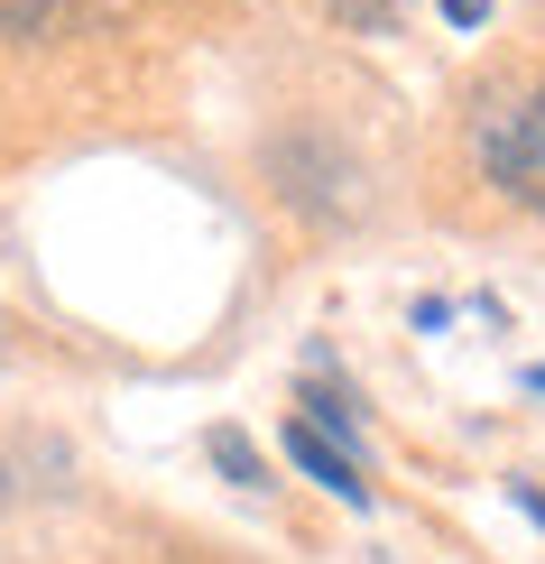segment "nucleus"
Segmentation results:
<instances>
[{
	"label": "nucleus",
	"instance_id": "f257e3e1",
	"mask_svg": "<svg viewBox=\"0 0 545 564\" xmlns=\"http://www.w3.org/2000/svg\"><path fill=\"white\" fill-rule=\"evenodd\" d=\"M471 158L490 167V185H509L517 204H545V75L517 93H490L471 111Z\"/></svg>",
	"mask_w": 545,
	"mask_h": 564
},
{
	"label": "nucleus",
	"instance_id": "f03ea898",
	"mask_svg": "<svg viewBox=\"0 0 545 564\" xmlns=\"http://www.w3.org/2000/svg\"><path fill=\"white\" fill-rule=\"evenodd\" d=\"M287 454H296V473H305V481H324L342 509H370V481H361V463H351L342 444H324L315 426H305V416L287 426Z\"/></svg>",
	"mask_w": 545,
	"mask_h": 564
},
{
	"label": "nucleus",
	"instance_id": "7ed1b4c3",
	"mask_svg": "<svg viewBox=\"0 0 545 564\" xmlns=\"http://www.w3.org/2000/svg\"><path fill=\"white\" fill-rule=\"evenodd\" d=\"M56 481H65V444H46V435H10L0 444V509L29 500V490H56Z\"/></svg>",
	"mask_w": 545,
	"mask_h": 564
},
{
	"label": "nucleus",
	"instance_id": "20e7f679",
	"mask_svg": "<svg viewBox=\"0 0 545 564\" xmlns=\"http://www.w3.org/2000/svg\"><path fill=\"white\" fill-rule=\"evenodd\" d=\"M212 463H222V473L241 481V490H259V481H269V463H259V444H250V435H231V426L212 435Z\"/></svg>",
	"mask_w": 545,
	"mask_h": 564
},
{
	"label": "nucleus",
	"instance_id": "39448f33",
	"mask_svg": "<svg viewBox=\"0 0 545 564\" xmlns=\"http://www.w3.org/2000/svg\"><path fill=\"white\" fill-rule=\"evenodd\" d=\"M334 19H351V29H389L397 0H334Z\"/></svg>",
	"mask_w": 545,
	"mask_h": 564
},
{
	"label": "nucleus",
	"instance_id": "423d86ee",
	"mask_svg": "<svg viewBox=\"0 0 545 564\" xmlns=\"http://www.w3.org/2000/svg\"><path fill=\"white\" fill-rule=\"evenodd\" d=\"M46 19V0H0V29H37Z\"/></svg>",
	"mask_w": 545,
	"mask_h": 564
},
{
	"label": "nucleus",
	"instance_id": "0eeeda50",
	"mask_svg": "<svg viewBox=\"0 0 545 564\" xmlns=\"http://www.w3.org/2000/svg\"><path fill=\"white\" fill-rule=\"evenodd\" d=\"M444 19H454V29H481V19H490V0H444Z\"/></svg>",
	"mask_w": 545,
	"mask_h": 564
},
{
	"label": "nucleus",
	"instance_id": "6e6552de",
	"mask_svg": "<svg viewBox=\"0 0 545 564\" xmlns=\"http://www.w3.org/2000/svg\"><path fill=\"white\" fill-rule=\"evenodd\" d=\"M509 500H517V509H527V519L545 528V490H536V481H517V490H509Z\"/></svg>",
	"mask_w": 545,
	"mask_h": 564
}]
</instances>
